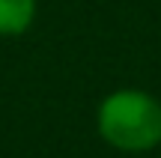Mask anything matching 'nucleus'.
<instances>
[{
	"mask_svg": "<svg viewBox=\"0 0 161 158\" xmlns=\"http://www.w3.org/2000/svg\"><path fill=\"white\" fill-rule=\"evenodd\" d=\"M96 125L108 146L149 152L161 143V105L143 90H116L102 99Z\"/></svg>",
	"mask_w": 161,
	"mask_h": 158,
	"instance_id": "1",
	"label": "nucleus"
},
{
	"mask_svg": "<svg viewBox=\"0 0 161 158\" xmlns=\"http://www.w3.org/2000/svg\"><path fill=\"white\" fill-rule=\"evenodd\" d=\"M36 0H0V36H18L33 24Z\"/></svg>",
	"mask_w": 161,
	"mask_h": 158,
	"instance_id": "2",
	"label": "nucleus"
}]
</instances>
